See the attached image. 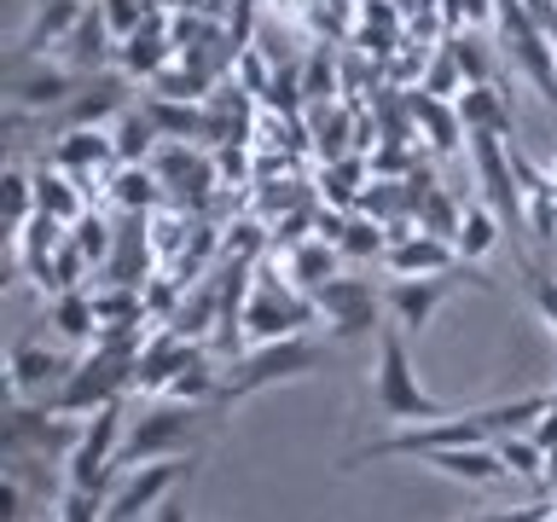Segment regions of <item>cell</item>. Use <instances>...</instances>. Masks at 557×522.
<instances>
[{"mask_svg":"<svg viewBox=\"0 0 557 522\" xmlns=\"http://www.w3.org/2000/svg\"><path fill=\"white\" fill-rule=\"evenodd\" d=\"M0 191H7V226L17 233L29 215H35V174H24V169H7V181H0Z\"/></svg>","mask_w":557,"mask_h":522,"instance_id":"obj_41","label":"cell"},{"mask_svg":"<svg viewBox=\"0 0 557 522\" xmlns=\"http://www.w3.org/2000/svg\"><path fill=\"white\" fill-rule=\"evenodd\" d=\"M320 320V302L290 285V278H273L261 268V278H250V302H244V337L250 343H273V337H302V331Z\"/></svg>","mask_w":557,"mask_h":522,"instance_id":"obj_5","label":"cell"},{"mask_svg":"<svg viewBox=\"0 0 557 522\" xmlns=\"http://www.w3.org/2000/svg\"><path fill=\"white\" fill-rule=\"evenodd\" d=\"M459 221H465V209L453 203V191H447V186H430L424 198H418V233L453 238V233H459Z\"/></svg>","mask_w":557,"mask_h":522,"instance_id":"obj_33","label":"cell"},{"mask_svg":"<svg viewBox=\"0 0 557 522\" xmlns=\"http://www.w3.org/2000/svg\"><path fill=\"white\" fill-rule=\"evenodd\" d=\"M395 278H430V273H453L459 268V250H453V238H435V233H407L395 238L389 250H383Z\"/></svg>","mask_w":557,"mask_h":522,"instance_id":"obj_20","label":"cell"},{"mask_svg":"<svg viewBox=\"0 0 557 522\" xmlns=\"http://www.w3.org/2000/svg\"><path fill=\"white\" fill-rule=\"evenodd\" d=\"M35 209H47V215H59V221L76 226L87 215V191L76 186V174H64L59 163L35 169Z\"/></svg>","mask_w":557,"mask_h":522,"instance_id":"obj_26","label":"cell"},{"mask_svg":"<svg viewBox=\"0 0 557 522\" xmlns=\"http://www.w3.org/2000/svg\"><path fill=\"white\" fill-rule=\"evenodd\" d=\"M52 59H59L64 70H76V76H99V70L116 59V35H111V24H104L99 0L76 17V29H70L59 47H52Z\"/></svg>","mask_w":557,"mask_h":522,"instance_id":"obj_17","label":"cell"},{"mask_svg":"<svg viewBox=\"0 0 557 522\" xmlns=\"http://www.w3.org/2000/svg\"><path fill=\"white\" fill-rule=\"evenodd\" d=\"M313 302H320V320L331 325V343H348V337H366V331L377 325L383 313V290L372 278H325L320 290H313Z\"/></svg>","mask_w":557,"mask_h":522,"instance_id":"obj_9","label":"cell"},{"mask_svg":"<svg viewBox=\"0 0 557 522\" xmlns=\"http://www.w3.org/2000/svg\"><path fill=\"white\" fill-rule=\"evenodd\" d=\"M76 372V360L59 355V348H47V343H12V355H7V389L12 400H52L64 389V377Z\"/></svg>","mask_w":557,"mask_h":522,"instance_id":"obj_11","label":"cell"},{"mask_svg":"<svg viewBox=\"0 0 557 522\" xmlns=\"http://www.w3.org/2000/svg\"><path fill=\"white\" fill-rule=\"evenodd\" d=\"M151 174L163 181V191L174 203H203V191L215 186V157L198 151V139H163L151 157Z\"/></svg>","mask_w":557,"mask_h":522,"instance_id":"obj_13","label":"cell"},{"mask_svg":"<svg viewBox=\"0 0 557 522\" xmlns=\"http://www.w3.org/2000/svg\"><path fill=\"white\" fill-rule=\"evenodd\" d=\"M331 348L313 343L308 331L302 337H273V343H250L244 355L233 360V372L221 383V407H233V400H250L261 389H273V383H296L308 372H320Z\"/></svg>","mask_w":557,"mask_h":522,"instance_id":"obj_3","label":"cell"},{"mask_svg":"<svg viewBox=\"0 0 557 522\" xmlns=\"http://www.w3.org/2000/svg\"><path fill=\"white\" fill-rule=\"evenodd\" d=\"M348 128H355V122H348V111H337V104H331V111H320V104H313V134H320V157L325 163H337V157H355L348 151Z\"/></svg>","mask_w":557,"mask_h":522,"instance_id":"obj_36","label":"cell"},{"mask_svg":"<svg viewBox=\"0 0 557 522\" xmlns=\"http://www.w3.org/2000/svg\"><path fill=\"white\" fill-rule=\"evenodd\" d=\"M372 424L383 430H407V424H430V418H447L459 412L453 400H435L412 372V348H407V331L395 320L377 325V365H372Z\"/></svg>","mask_w":557,"mask_h":522,"instance_id":"obj_2","label":"cell"},{"mask_svg":"<svg viewBox=\"0 0 557 522\" xmlns=\"http://www.w3.org/2000/svg\"><path fill=\"white\" fill-rule=\"evenodd\" d=\"M82 435V418H64L59 407H29V400H12L7 412V459H47V464H64L70 447Z\"/></svg>","mask_w":557,"mask_h":522,"instance_id":"obj_7","label":"cell"},{"mask_svg":"<svg viewBox=\"0 0 557 522\" xmlns=\"http://www.w3.org/2000/svg\"><path fill=\"white\" fill-rule=\"evenodd\" d=\"M163 198H169V191H163V181L151 174V163H116V174H111V203L122 209V215H151Z\"/></svg>","mask_w":557,"mask_h":522,"instance_id":"obj_25","label":"cell"},{"mask_svg":"<svg viewBox=\"0 0 557 522\" xmlns=\"http://www.w3.org/2000/svg\"><path fill=\"white\" fill-rule=\"evenodd\" d=\"M104 499H111V494H99V487H70L64 482L59 517H52V522H99L104 517Z\"/></svg>","mask_w":557,"mask_h":522,"instance_id":"obj_42","label":"cell"},{"mask_svg":"<svg viewBox=\"0 0 557 522\" xmlns=\"http://www.w3.org/2000/svg\"><path fill=\"white\" fill-rule=\"evenodd\" d=\"M546 395H552V407H557V383H552V389H546Z\"/></svg>","mask_w":557,"mask_h":522,"instance_id":"obj_48","label":"cell"},{"mask_svg":"<svg viewBox=\"0 0 557 522\" xmlns=\"http://www.w3.org/2000/svg\"><path fill=\"white\" fill-rule=\"evenodd\" d=\"M174 59H181V47H174V35H169L163 7L151 12L146 29H134L128 41H116V64H122V76H128V82H157Z\"/></svg>","mask_w":557,"mask_h":522,"instance_id":"obj_16","label":"cell"},{"mask_svg":"<svg viewBox=\"0 0 557 522\" xmlns=\"http://www.w3.org/2000/svg\"><path fill=\"white\" fill-rule=\"evenodd\" d=\"M122 407H128V395L82 418V435H76V447H70V459H64L70 487H99V494H111V476H116V459H122V435H128Z\"/></svg>","mask_w":557,"mask_h":522,"instance_id":"obj_6","label":"cell"},{"mask_svg":"<svg viewBox=\"0 0 557 522\" xmlns=\"http://www.w3.org/2000/svg\"><path fill=\"white\" fill-rule=\"evenodd\" d=\"M453 52H459V70H465V87H494V59L476 35H453Z\"/></svg>","mask_w":557,"mask_h":522,"instance_id":"obj_43","label":"cell"},{"mask_svg":"<svg viewBox=\"0 0 557 522\" xmlns=\"http://www.w3.org/2000/svg\"><path fill=\"white\" fill-rule=\"evenodd\" d=\"M499 215L487 203H470L465 209V221H459V233H453V250H459V261H482L487 250L499 244Z\"/></svg>","mask_w":557,"mask_h":522,"instance_id":"obj_31","label":"cell"},{"mask_svg":"<svg viewBox=\"0 0 557 522\" xmlns=\"http://www.w3.org/2000/svg\"><path fill=\"white\" fill-rule=\"evenodd\" d=\"M198 424H203V407H198V400L157 395L139 418H128V435H122L116 470L151 464V459H186V447L198 442Z\"/></svg>","mask_w":557,"mask_h":522,"instance_id":"obj_4","label":"cell"},{"mask_svg":"<svg viewBox=\"0 0 557 522\" xmlns=\"http://www.w3.org/2000/svg\"><path fill=\"white\" fill-rule=\"evenodd\" d=\"M52 331H59L64 343H94L99 337L94 290H59L52 296Z\"/></svg>","mask_w":557,"mask_h":522,"instance_id":"obj_29","label":"cell"},{"mask_svg":"<svg viewBox=\"0 0 557 522\" xmlns=\"http://www.w3.org/2000/svg\"><path fill=\"white\" fill-rule=\"evenodd\" d=\"M459 268H465V261H459ZM459 268H453V273H459ZM453 273H430V278H395V285L383 290V308H389V320H395L400 331H407V337H412V331H424V325L435 320V308H442L447 296H453V285H459Z\"/></svg>","mask_w":557,"mask_h":522,"instance_id":"obj_15","label":"cell"},{"mask_svg":"<svg viewBox=\"0 0 557 522\" xmlns=\"http://www.w3.org/2000/svg\"><path fill=\"white\" fill-rule=\"evenodd\" d=\"M337 256H343L337 244L313 233V238H296V244H285V256H278V268H285V278H290V285H302V290L313 296V290L325 285V278H337Z\"/></svg>","mask_w":557,"mask_h":522,"instance_id":"obj_22","label":"cell"},{"mask_svg":"<svg viewBox=\"0 0 557 522\" xmlns=\"http://www.w3.org/2000/svg\"><path fill=\"white\" fill-rule=\"evenodd\" d=\"M418 464L442 470V476H459V482H476V487H499L511 482V470L494 452V442H476V447H442V452H424Z\"/></svg>","mask_w":557,"mask_h":522,"instance_id":"obj_21","label":"cell"},{"mask_svg":"<svg viewBox=\"0 0 557 522\" xmlns=\"http://www.w3.org/2000/svg\"><path fill=\"white\" fill-rule=\"evenodd\" d=\"M87 12V0H41L24 29V41H17V52H29V59H47L52 47L64 41L70 29H76V17Z\"/></svg>","mask_w":557,"mask_h":522,"instance_id":"obj_23","label":"cell"},{"mask_svg":"<svg viewBox=\"0 0 557 522\" xmlns=\"http://www.w3.org/2000/svg\"><path fill=\"white\" fill-rule=\"evenodd\" d=\"M111 139H116V163H151L157 146H163V134H157V122L146 116V104H128V111L111 122Z\"/></svg>","mask_w":557,"mask_h":522,"instance_id":"obj_27","label":"cell"},{"mask_svg":"<svg viewBox=\"0 0 557 522\" xmlns=\"http://www.w3.org/2000/svg\"><path fill=\"white\" fill-rule=\"evenodd\" d=\"M552 395H517V400H494V407H459L447 418H430V424H407V430H389V435H372L360 442L355 452H343L337 470H366V464H383V459H424V452H442V447H476V442H494L505 430H534L546 418Z\"/></svg>","mask_w":557,"mask_h":522,"instance_id":"obj_1","label":"cell"},{"mask_svg":"<svg viewBox=\"0 0 557 522\" xmlns=\"http://www.w3.org/2000/svg\"><path fill=\"white\" fill-rule=\"evenodd\" d=\"M70 244H76V250L94 261V268H104V261H111V244H116V233L111 226H104V215H82L76 226H70Z\"/></svg>","mask_w":557,"mask_h":522,"instance_id":"obj_37","label":"cell"},{"mask_svg":"<svg viewBox=\"0 0 557 522\" xmlns=\"http://www.w3.org/2000/svg\"><path fill=\"white\" fill-rule=\"evenodd\" d=\"M99 12H104V24H111L116 41H128L134 29H146V24H151L157 0H99Z\"/></svg>","mask_w":557,"mask_h":522,"instance_id":"obj_38","label":"cell"},{"mask_svg":"<svg viewBox=\"0 0 557 522\" xmlns=\"http://www.w3.org/2000/svg\"><path fill=\"white\" fill-rule=\"evenodd\" d=\"M366 169H372V163H360V157H337V163H325L320 181H325V198H331V209H360L366 191H360L355 181H360Z\"/></svg>","mask_w":557,"mask_h":522,"instance_id":"obj_34","label":"cell"},{"mask_svg":"<svg viewBox=\"0 0 557 522\" xmlns=\"http://www.w3.org/2000/svg\"><path fill=\"white\" fill-rule=\"evenodd\" d=\"M407 104H412V128H418V139H424V151L453 157L459 146H470V128H465V116H459V99H435V94H424V87H412Z\"/></svg>","mask_w":557,"mask_h":522,"instance_id":"obj_18","label":"cell"},{"mask_svg":"<svg viewBox=\"0 0 557 522\" xmlns=\"http://www.w3.org/2000/svg\"><path fill=\"white\" fill-rule=\"evenodd\" d=\"M82 87L76 70H64L59 59H29V52H12V76H7V99H12V111H24V116H47V111H59V104L70 99Z\"/></svg>","mask_w":557,"mask_h":522,"instance_id":"obj_10","label":"cell"},{"mask_svg":"<svg viewBox=\"0 0 557 522\" xmlns=\"http://www.w3.org/2000/svg\"><path fill=\"white\" fill-rule=\"evenodd\" d=\"M186 476H198V459H151V464H128L116 476V487H111V499H104V517L99 522H134V517H146V511H157L174 487H181Z\"/></svg>","mask_w":557,"mask_h":522,"instance_id":"obj_8","label":"cell"},{"mask_svg":"<svg viewBox=\"0 0 557 522\" xmlns=\"http://www.w3.org/2000/svg\"><path fill=\"white\" fill-rule=\"evenodd\" d=\"M459 116H465L470 134H505L511 139V104H505V94H494V87H465Z\"/></svg>","mask_w":557,"mask_h":522,"instance_id":"obj_30","label":"cell"},{"mask_svg":"<svg viewBox=\"0 0 557 522\" xmlns=\"http://www.w3.org/2000/svg\"><path fill=\"white\" fill-rule=\"evenodd\" d=\"M522 278H529V296H534V308H540V320H546L557 331V273L546 268V261H534V256H522Z\"/></svg>","mask_w":557,"mask_h":522,"instance_id":"obj_39","label":"cell"},{"mask_svg":"<svg viewBox=\"0 0 557 522\" xmlns=\"http://www.w3.org/2000/svg\"><path fill=\"white\" fill-rule=\"evenodd\" d=\"M302 99H308V104L331 99V59H325V52H313V59H308V82H302Z\"/></svg>","mask_w":557,"mask_h":522,"instance_id":"obj_46","label":"cell"},{"mask_svg":"<svg viewBox=\"0 0 557 522\" xmlns=\"http://www.w3.org/2000/svg\"><path fill=\"white\" fill-rule=\"evenodd\" d=\"M424 94H435V99H459L465 94V70H459V52H453V41L435 52V64H430V76L418 82Z\"/></svg>","mask_w":557,"mask_h":522,"instance_id":"obj_40","label":"cell"},{"mask_svg":"<svg viewBox=\"0 0 557 522\" xmlns=\"http://www.w3.org/2000/svg\"><path fill=\"white\" fill-rule=\"evenodd\" d=\"M186 494H191V476H186L181 487H174V494H169L163 505H157V511H151V522H186V511H191V505H186Z\"/></svg>","mask_w":557,"mask_h":522,"instance_id":"obj_47","label":"cell"},{"mask_svg":"<svg viewBox=\"0 0 557 522\" xmlns=\"http://www.w3.org/2000/svg\"><path fill=\"white\" fill-rule=\"evenodd\" d=\"M52 163L64 174H76L82 191H99L104 174H116V139H111V128H70L52 146Z\"/></svg>","mask_w":557,"mask_h":522,"instance_id":"obj_14","label":"cell"},{"mask_svg":"<svg viewBox=\"0 0 557 522\" xmlns=\"http://www.w3.org/2000/svg\"><path fill=\"white\" fill-rule=\"evenodd\" d=\"M337 250H343V256H355V261H366V256H383V250H389V226H383L377 215H366V209H348Z\"/></svg>","mask_w":557,"mask_h":522,"instance_id":"obj_32","label":"cell"},{"mask_svg":"<svg viewBox=\"0 0 557 522\" xmlns=\"http://www.w3.org/2000/svg\"><path fill=\"white\" fill-rule=\"evenodd\" d=\"M557 499L540 494V499H522V505H494V511H476L470 522H552Z\"/></svg>","mask_w":557,"mask_h":522,"instance_id":"obj_44","label":"cell"},{"mask_svg":"<svg viewBox=\"0 0 557 522\" xmlns=\"http://www.w3.org/2000/svg\"><path fill=\"white\" fill-rule=\"evenodd\" d=\"M146 116L157 122V134H163V139H198V146H203V99H163V94H151Z\"/></svg>","mask_w":557,"mask_h":522,"instance_id":"obj_28","label":"cell"},{"mask_svg":"<svg viewBox=\"0 0 557 522\" xmlns=\"http://www.w3.org/2000/svg\"><path fill=\"white\" fill-rule=\"evenodd\" d=\"M94 313H99V325H134V320H146V296L134 285H104L94 290Z\"/></svg>","mask_w":557,"mask_h":522,"instance_id":"obj_35","label":"cell"},{"mask_svg":"<svg viewBox=\"0 0 557 522\" xmlns=\"http://www.w3.org/2000/svg\"><path fill=\"white\" fill-rule=\"evenodd\" d=\"M447 24H494L499 17V0H447Z\"/></svg>","mask_w":557,"mask_h":522,"instance_id":"obj_45","label":"cell"},{"mask_svg":"<svg viewBox=\"0 0 557 522\" xmlns=\"http://www.w3.org/2000/svg\"><path fill=\"white\" fill-rule=\"evenodd\" d=\"M494 452L505 459V470H511V482H529V487H546L552 482V459H546V447L534 442V430L494 435Z\"/></svg>","mask_w":557,"mask_h":522,"instance_id":"obj_24","label":"cell"},{"mask_svg":"<svg viewBox=\"0 0 557 522\" xmlns=\"http://www.w3.org/2000/svg\"><path fill=\"white\" fill-rule=\"evenodd\" d=\"M128 76H111V70H99V76H82V87L59 104V116H52V128L70 134V128H104V122H116L128 111Z\"/></svg>","mask_w":557,"mask_h":522,"instance_id":"obj_12","label":"cell"},{"mask_svg":"<svg viewBox=\"0 0 557 522\" xmlns=\"http://www.w3.org/2000/svg\"><path fill=\"white\" fill-rule=\"evenodd\" d=\"M203 355V343H191L181 337V331H157V337H146V348H139V360H134V389H146V395H163L174 372H181L186 360H198Z\"/></svg>","mask_w":557,"mask_h":522,"instance_id":"obj_19","label":"cell"}]
</instances>
